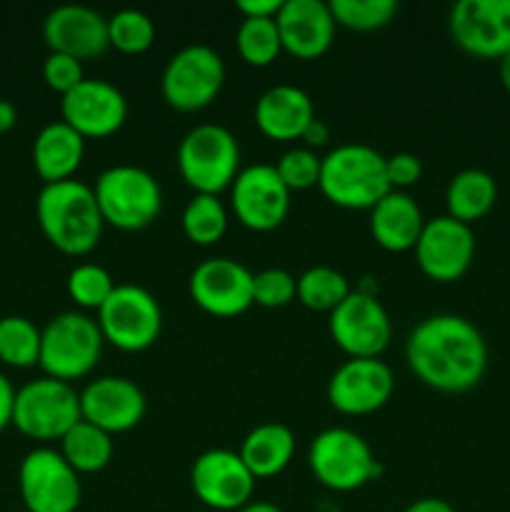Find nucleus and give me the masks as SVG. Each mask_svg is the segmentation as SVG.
I'll use <instances>...</instances> for the list:
<instances>
[{
	"instance_id": "49530a36",
	"label": "nucleus",
	"mask_w": 510,
	"mask_h": 512,
	"mask_svg": "<svg viewBox=\"0 0 510 512\" xmlns=\"http://www.w3.org/2000/svg\"><path fill=\"white\" fill-rule=\"evenodd\" d=\"M498 63H500V68H498L500 70V83H503V88L510 93V53L505 55V58H500Z\"/></svg>"
},
{
	"instance_id": "2f4dec72",
	"label": "nucleus",
	"mask_w": 510,
	"mask_h": 512,
	"mask_svg": "<svg viewBox=\"0 0 510 512\" xmlns=\"http://www.w3.org/2000/svg\"><path fill=\"white\" fill-rule=\"evenodd\" d=\"M43 330L23 315L0 318V360L10 368H33L40 363Z\"/></svg>"
},
{
	"instance_id": "f257e3e1",
	"label": "nucleus",
	"mask_w": 510,
	"mask_h": 512,
	"mask_svg": "<svg viewBox=\"0 0 510 512\" xmlns=\"http://www.w3.org/2000/svg\"><path fill=\"white\" fill-rule=\"evenodd\" d=\"M410 373L438 393H468L488 370V343L468 318L438 313L423 318L405 340Z\"/></svg>"
},
{
	"instance_id": "a19ab883",
	"label": "nucleus",
	"mask_w": 510,
	"mask_h": 512,
	"mask_svg": "<svg viewBox=\"0 0 510 512\" xmlns=\"http://www.w3.org/2000/svg\"><path fill=\"white\" fill-rule=\"evenodd\" d=\"M13 405H15V388L3 373H0V433L8 425H13Z\"/></svg>"
},
{
	"instance_id": "a211bd4d",
	"label": "nucleus",
	"mask_w": 510,
	"mask_h": 512,
	"mask_svg": "<svg viewBox=\"0 0 510 512\" xmlns=\"http://www.w3.org/2000/svg\"><path fill=\"white\" fill-rule=\"evenodd\" d=\"M395 390L393 370L380 358H350L330 375L328 403L340 415L378 413L390 403Z\"/></svg>"
},
{
	"instance_id": "b1692460",
	"label": "nucleus",
	"mask_w": 510,
	"mask_h": 512,
	"mask_svg": "<svg viewBox=\"0 0 510 512\" xmlns=\"http://www.w3.org/2000/svg\"><path fill=\"white\" fill-rule=\"evenodd\" d=\"M425 218L420 205L408 193L390 190L373 210H370V233L373 240L388 253H408L418 245Z\"/></svg>"
},
{
	"instance_id": "ddd939ff",
	"label": "nucleus",
	"mask_w": 510,
	"mask_h": 512,
	"mask_svg": "<svg viewBox=\"0 0 510 512\" xmlns=\"http://www.w3.org/2000/svg\"><path fill=\"white\" fill-rule=\"evenodd\" d=\"M230 205L243 228L270 233L288 218L290 190L280 180L275 165L255 163L240 170L230 185Z\"/></svg>"
},
{
	"instance_id": "9d476101",
	"label": "nucleus",
	"mask_w": 510,
	"mask_h": 512,
	"mask_svg": "<svg viewBox=\"0 0 510 512\" xmlns=\"http://www.w3.org/2000/svg\"><path fill=\"white\" fill-rule=\"evenodd\" d=\"M225 85V63L210 45H185L168 60L160 78V93L170 108L198 113L213 105Z\"/></svg>"
},
{
	"instance_id": "7c9ffc66",
	"label": "nucleus",
	"mask_w": 510,
	"mask_h": 512,
	"mask_svg": "<svg viewBox=\"0 0 510 512\" xmlns=\"http://www.w3.org/2000/svg\"><path fill=\"white\" fill-rule=\"evenodd\" d=\"M235 48L243 63L253 68H268L283 53L275 18H243L235 33Z\"/></svg>"
},
{
	"instance_id": "a878e982",
	"label": "nucleus",
	"mask_w": 510,
	"mask_h": 512,
	"mask_svg": "<svg viewBox=\"0 0 510 512\" xmlns=\"http://www.w3.org/2000/svg\"><path fill=\"white\" fill-rule=\"evenodd\" d=\"M240 458L255 480L275 478L290 465L295 455V435L283 423L255 425L240 445Z\"/></svg>"
},
{
	"instance_id": "f8f14e48",
	"label": "nucleus",
	"mask_w": 510,
	"mask_h": 512,
	"mask_svg": "<svg viewBox=\"0 0 510 512\" xmlns=\"http://www.w3.org/2000/svg\"><path fill=\"white\" fill-rule=\"evenodd\" d=\"M328 330L348 358H380L393 338L388 310L375 295L360 290H353L330 313Z\"/></svg>"
},
{
	"instance_id": "6e6552de",
	"label": "nucleus",
	"mask_w": 510,
	"mask_h": 512,
	"mask_svg": "<svg viewBox=\"0 0 510 512\" xmlns=\"http://www.w3.org/2000/svg\"><path fill=\"white\" fill-rule=\"evenodd\" d=\"M308 465L315 480L335 493H353L380 475V463L368 440L348 428H328L315 435Z\"/></svg>"
},
{
	"instance_id": "7ed1b4c3",
	"label": "nucleus",
	"mask_w": 510,
	"mask_h": 512,
	"mask_svg": "<svg viewBox=\"0 0 510 512\" xmlns=\"http://www.w3.org/2000/svg\"><path fill=\"white\" fill-rule=\"evenodd\" d=\"M320 193L343 210H373L390 193L385 155L365 143L330 150L320 165Z\"/></svg>"
},
{
	"instance_id": "20e7f679",
	"label": "nucleus",
	"mask_w": 510,
	"mask_h": 512,
	"mask_svg": "<svg viewBox=\"0 0 510 512\" xmlns=\"http://www.w3.org/2000/svg\"><path fill=\"white\" fill-rule=\"evenodd\" d=\"M103 223L135 233L158 220L163 210V190L153 173L138 165H113L98 175L93 185Z\"/></svg>"
},
{
	"instance_id": "f03ea898",
	"label": "nucleus",
	"mask_w": 510,
	"mask_h": 512,
	"mask_svg": "<svg viewBox=\"0 0 510 512\" xmlns=\"http://www.w3.org/2000/svg\"><path fill=\"white\" fill-rule=\"evenodd\" d=\"M35 218L45 240L70 258H83L98 248L105 228L93 188L75 178L43 185L35 200Z\"/></svg>"
},
{
	"instance_id": "9b49d317",
	"label": "nucleus",
	"mask_w": 510,
	"mask_h": 512,
	"mask_svg": "<svg viewBox=\"0 0 510 512\" xmlns=\"http://www.w3.org/2000/svg\"><path fill=\"white\" fill-rule=\"evenodd\" d=\"M18 488L28 512H75L83 500L80 475L53 448H35L25 455Z\"/></svg>"
},
{
	"instance_id": "412c9836",
	"label": "nucleus",
	"mask_w": 510,
	"mask_h": 512,
	"mask_svg": "<svg viewBox=\"0 0 510 512\" xmlns=\"http://www.w3.org/2000/svg\"><path fill=\"white\" fill-rule=\"evenodd\" d=\"M43 40L50 53L75 60H95L110 48L108 18L88 5H58L43 20Z\"/></svg>"
},
{
	"instance_id": "c85d7f7f",
	"label": "nucleus",
	"mask_w": 510,
	"mask_h": 512,
	"mask_svg": "<svg viewBox=\"0 0 510 512\" xmlns=\"http://www.w3.org/2000/svg\"><path fill=\"white\" fill-rule=\"evenodd\" d=\"M180 225L190 243L208 248V245L223 240L225 230H228V210L220 203L218 195L195 193L185 205Z\"/></svg>"
},
{
	"instance_id": "cd10ccee",
	"label": "nucleus",
	"mask_w": 510,
	"mask_h": 512,
	"mask_svg": "<svg viewBox=\"0 0 510 512\" xmlns=\"http://www.w3.org/2000/svg\"><path fill=\"white\" fill-rule=\"evenodd\" d=\"M115 453L113 435L95 425L80 420L63 440H60V455L68 460L70 468L78 475L100 473L110 465Z\"/></svg>"
},
{
	"instance_id": "aec40b11",
	"label": "nucleus",
	"mask_w": 510,
	"mask_h": 512,
	"mask_svg": "<svg viewBox=\"0 0 510 512\" xmlns=\"http://www.w3.org/2000/svg\"><path fill=\"white\" fill-rule=\"evenodd\" d=\"M148 410L145 393L128 378L103 375L80 390V415L85 423L105 430L108 435L128 433L138 428Z\"/></svg>"
},
{
	"instance_id": "473e14b6",
	"label": "nucleus",
	"mask_w": 510,
	"mask_h": 512,
	"mask_svg": "<svg viewBox=\"0 0 510 512\" xmlns=\"http://www.w3.org/2000/svg\"><path fill=\"white\" fill-rule=\"evenodd\" d=\"M108 40L118 53L140 55L155 43V23L143 10L123 8L108 18Z\"/></svg>"
},
{
	"instance_id": "dca6fc26",
	"label": "nucleus",
	"mask_w": 510,
	"mask_h": 512,
	"mask_svg": "<svg viewBox=\"0 0 510 512\" xmlns=\"http://www.w3.org/2000/svg\"><path fill=\"white\" fill-rule=\"evenodd\" d=\"M415 260L425 278L435 283H455L468 273L475 260L473 228L450 215L425 220L415 245Z\"/></svg>"
},
{
	"instance_id": "2eb2a0df",
	"label": "nucleus",
	"mask_w": 510,
	"mask_h": 512,
	"mask_svg": "<svg viewBox=\"0 0 510 512\" xmlns=\"http://www.w3.org/2000/svg\"><path fill=\"white\" fill-rule=\"evenodd\" d=\"M190 488L205 508L235 512L253 500L255 478L240 453L213 448L195 458L190 468Z\"/></svg>"
},
{
	"instance_id": "e433bc0d",
	"label": "nucleus",
	"mask_w": 510,
	"mask_h": 512,
	"mask_svg": "<svg viewBox=\"0 0 510 512\" xmlns=\"http://www.w3.org/2000/svg\"><path fill=\"white\" fill-rule=\"evenodd\" d=\"M298 300V278L283 268H265L253 275V303L278 310Z\"/></svg>"
},
{
	"instance_id": "f704fd0d",
	"label": "nucleus",
	"mask_w": 510,
	"mask_h": 512,
	"mask_svg": "<svg viewBox=\"0 0 510 512\" xmlns=\"http://www.w3.org/2000/svg\"><path fill=\"white\" fill-rule=\"evenodd\" d=\"M115 280L103 265L98 263H80L68 273V295L78 308L95 310L98 313L105 300L113 295Z\"/></svg>"
},
{
	"instance_id": "6ab92c4d",
	"label": "nucleus",
	"mask_w": 510,
	"mask_h": 512,
	"mask_svg": "<svg viewBox=\"0 0 510 512\" xmlns=\"http://www.w3.org/2000/svg\"><path fill=\"white\" fill-rule=\"evenodd\" d=\"M60 115L85 140H103L118 133L128 120V98L103 78H85L60 100Z\"/></svg>"
},
{
	"instance_id": "0eeeda50",
	"label": "nucleus",
	"mask_w": 510,
	"mask_h": 512,
	"mask_svg": "<svg viewBox=\"0 0 510 512\" xmlns=\"http://www.w3.org/2000/svg\"><path fill=\"white\" fill-rule=\"evenodd\" d=\"M80 420V393L70 383L43 375L15 390L13 425L25 438L38 443L63 440Z\"/></svg>"
},
{
	"instance_id": "bb28decb",
	"label": "nucleus",
	"mask_w": 510,
	"mask_h": 512,
	"mask_svg": "<svg viewBox=\"0 0 510 512\" xmlns=\"http://www.w3.org/2000/svg\"><path fill=\"white\" fill-rule=\"evenodd\" d=\"M495 200H498L495 178L480 168L460 170L458 175L450 178L448 188H445L448 215L460 220V223L470 225V228L495 208Z\"/></svg>"
},
{
	"instance_id": "4be33fe9",
	"label": "nucleus",
	"mask_w": 510,
	"mask_h": 512,
	"mask_svg": "<svg viewBox=\"0 0 510 512\" xmlns=\"http://www.w3.org/2000/svg\"><path fill=\"white\" fill-rule=\"evenodd\" d=\"M283 53L298 60H318L335 40V18L323 0H283L278 18Z\"/></svg>"
},
{
	"instance_id": "4468645a",
	"label": "nucleus",
	"mask_w": 510,
	"mask_h": 512,
	"mask_svg": "<svg viewBox=\"0 0 510 512\" xmlns=\"http://www.w3.org/2000/svg\"><path fill=\"white\" fill-rule=\"evenodd\" d=\"M448 30L463 53L500 60L510 53V0H458L450 8Z\"/></svg>"
},
{
	"instance_id": "58836bf2",
	"label": "nucleus",
	"mask_w": 510,
	"mask_h": 512,
	"mask_svg": "<svg viewBox=\"0 0 510 512\" xmlns=\"http://www.w3.org/2000/svg\"><path fill=\"white\" fill-rule=\"evenodd\" d=\"M385 173H388L390 190L405 193L423 178V163L415 153H395L385 158Z\"/></svg>"
},
{
	"instance_id": "37998d69",
	"label": "nucleus",
	"mask_w": 510,
	"mask_h": 512,
	"mask_svg": "<svg viewBox=\"0 0 510 512\" xmlns=\"http://www.w3.org/2000/svg\"><path fill=\"white\" fill-rule=\"evenodd\" d=\"M403 512H455V508L443 498H420Z\"/></svg>"
},
{
	"instance_id": "c9c22d12",
	"label": "nucleus",
	"mask_w": 510,
	"mask_h": 512,
	"mask_svg": "<svg viewBox=\"0 0 510 512\" xmlns=\"http://www.w3.org/2000/svg\"><path fill=\"white\" fill-rule=\"evenodd\" d=\"M320 165H323V158H318L315 150L290 148L280 155V160L275 163V170H278L285 188L290 193H298V190L315 188L320 183Z\"/></svg>"
},
{
	"instance_id": "1a4fd4ad",
	"label": "nucleus",
	"mask_w": 510,
	"mask_h": 512,
	"mask_svg": "<svg viewBox=\"0 0 510 512\" xmlns=\"http://www.w3.org/2000/svg\"><path fill=\"white\" fill-rule=\"evenodd\" d=\"M95 320L105 343L123 353H143L153 348L163 330V310L155 295L133 283L115 285Z\"/></svg>"
},
{
	"instance_id": "c756f323",
	"label": "nucleus",
	"mask_w": 510,
	"mask_h": 512,
	"mask_svg": "<svg viewBox=\"0 0 510 512\" xmlns=\"http://www.w3.org/2000/svg\"><path fill=\"white\" fill-rule=\"evenodd\" d=\"M350 293L348 278L328 265H315L298 275V300L315 313H333Z\"/></svg>"
},
{
	"instance_id": "423d86ee",
	"label": "nucleus",
	"mask_w": 510,
	"mask_h": 512,
	"mask_svg": "<svg viewBox=\"0 0 510 512\" xmlns=\"http://www.w3.org/2000/svg\"><path fill=\"white\" fill-rule=\"evenodd\" d=\"M175 158L180 178L200 195H220L240 173L238 138L215 123L190 128L180 140Z\"/></svg>"
},
{
	"instance_id": "72a5a7b5",
	"label": "nucleus",
	"mask_w": 510,
	"mask_h": 512,
	"mask_svg": "<svg viewBox=\"0 0 510 512\" xmlns=\"http://www.w3.org/2000/svg\"><path fill=\"white\" fill-rule=\"evenodd\" d=\"M330 13L335 25L355 30V33H370L390 25L398 15L395 0H330Z\"/></svg>"
},
{
	"instance_id": "4c0bfd02",
	"label": "nucleus",
	"mask_w": 510,
	"mask_h": 512,
	"mask_svg": "<svg viewBox=\"0 0 510 512\" xmlns=\"http://www.w3.org/2000/svg\"><path fill=\"white\" fill-rule=\"evenodd\" d=\"M43 80L50 90H55L60 95H68L70 90H75L85 80L83 63L70 58V55L48 53V58L43 63Z\"/></svg>"
},
{
	"instance_id": "5701e85b",
	"label": "nucleus",
	"mask_w": 510,
	"mask_h": 512,
	"mask_svg": "<svg viewBox=\"0 0 510 512\" xmlns=\"http://www.w3.org/2000/svg\"><path fill=\"white\" fill-rule=\"evenodd\" d=\"M315 118V105L310 95L298 85H273L255 103V125L270 140L290 143L300 140L310 120Z\"/></svg>"
},
{
	"instance_id": "f3484780",
	"label": "nucleus",
	"mask_w": 510,
	"mask_h": 512,
	"mask_svg": "<svg viewBox=\"0 0 510 512\" xmlns=\"http://www.w3.org/2000/svg\"><path fill=\"white\" fill-rule=\"evenodd\" d=\"M253 275L230 258L203 260L190 273L188 290L193 303L213 318H238L253 303Z\"/></svg>"
},
{
	"instance_id": "ea45409f",
	"label": "nucleus",
	"mask_w": 510,
	"mask_h": 512,
	"mask_svg": "<svg viewBox=\"0 0 510 512\" xmlns=\"http://www.w3.org/2000/svg\"><path fill=\"white\" fill-rule=\"evenodd\" d=\"M283 0H238L235 10L243 18H278Z\"/></svg>"
},
{
	"instance_id": "39448f33",
	"label": "nucleus",
	"mask_w": 510,
	"mask_h": 512,
	"mask_svg": "<svg viewBox=\"0 0 510 512\" xmlns=\"http://www.w3.org/2000/svg\"><path fill=\"white\" fill-rule=\"evenodd\" d=\"M103 333L98 320L80 310H68L48 320L40 338V368L48 378L73 385L88 378L103 355Z\"/></svg>"
},
{
	"instance_id": "c03bdc74",
	"label": "nucleus",
	"mask_w": 510,
	"mask_h": 512,
	"mask_svg": "<svg viewBox=\"0 0 510 512\" xmlns=\"http://www.w3.org/2000/svg\"><path fill=\"white\" fill-rule=\"evenodd\" d=\"M15 123H18V110H15V105L10 100L0 98V135L13 130Z\"/></svg>"
},
{
	"instance_id": "79ce46f5",
	"label": "nucleus",
	"mask_w": 510,
	"mask_h": 512,
	"mask_svg": "<svg viewBox=\"0 0 510 512\" xmlns=\"http://www.w3.org/2000/svg\"><path fill=\"white\" fill-rule=\"evenodd\" d=\"M300 140H303L305 148H310V150L323 148V145L330 140V128H328V123H323V120H320L318 115H315V118L310 120L308 128H305V133L300 135Z\"/></svg>"
},
{
	"instance_id": "a18cd8bd",
	"label": "nucleus",
	"mask_w": 510,
	"mask_h": 512,
	"mask_svg": "<svg viewBox=\"0 0 510 512\" xmlns=\"http://www.w3.org/2000/svg\"><path fill=\"white\" fill-rule=\"evenodd\" d=\"M235 512H283V510L273 503H265V500H250L248 505H243V508Z\"/></svg>"
},
{
	"instance_id": "393cba45",
	"label": "nucleus",
	"mask_w": 510,
	"mask_h": 512,
	"mask_svg": "<svg viewBox=\"0 0 510 512\" xmlns=\"http://www.w3.org/2000/svg\"><path fill=\"white\" fill-rule=\"evenodd\" d=\"M85 158V138L63 120L43 125L33 143V168L43 185L73 180Z\"/></svg>"
}]
</instances>
